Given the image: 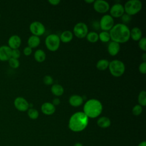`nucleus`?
<instances>
[{
  "label": "nucleus",
  "mask_w": 146,
  "mask_h": 146,
  "mask_svg": "<svg viewBox=\"0 0 146 146\" xmlns=\"http://www.w3.org/2000/svg\"><path fill=\"white\" fill-rule=\"evenodd\" d=\"M109 33L112 41L119 44L128 42L130 38V30L126 25L123 23L114 25Z\"/></svg>",
  "instance_id": "obj_1"
},
{
  "label": "nucleus",
  "mask_w": 146,
  "mask_h": 146,
  "mask_svg": "<svg viewBox=\"0 0 146 146\" xmlns=\"http://www.w3.org/2000/svg\"><path fill=\"white\" fill-rule=\"evenodd\" d=\"M88 124V117L83 112L79 111L73 113L68 121V127L73 132L84 130Z\"/></svg>",
  "instance_id": "obj_2"
},
{
  "label": "nucleus",
  "mask_w": 146,
  "mask_h": 146,
  "mask_svg": "<svg viewBox=\"0 0 146 146\" xmlns=\"http://www.w3.org/2000/svg\"><path fill=\"white\" fill-rule=\"evenodd\" d=\"M103 111V105L98 99H90L84 103L83 112L89 118H95L99 116Z\"/></svg>",
  "instance_id": "obj_3"
},
{
  "label": "nucleus",
  "mask_w": 146,
  "mask_h": 146,
  "mask_svg": "<svg viewBox=\"0 0 146 146\" xmlns=\"http://www.w3.org/2000/svg\"><path fill=\"white\" fill-rule=\"evenodd\" d=\"M108 69L112 75L115 77H120L124 73L125 66L122 61L115 59L110 62Z\"/></svg>",
  "instance_id": "obj_4"
},
{
  "label": "nucleus",
  "mask_w": 146,
  "mask_h": 146,
  "mask_svg": "<svg viewBox=\"0 0 146 146\" xmlns=\"http://www.w3.org/2000/svg\"><path fill=\"white\" fill-rule=\"evenodd\" d=\"M124 9L125 14L131 16L137 14L142 9V2L139 0H129L124 4Z\"/></svg>",
  "instance_id": "obj_5"
},
{
  "label": "nucleus",
  "mask_w": 146,
  "mask_h": 146,
  "mask_svg": "<svg viewBox=\"0 0 146 146\" xmlns=\"http://www.w3.org/2000/svg\"><path fill=\"white\" fill-rule=\"evenodd\" d=\"M60 44L59 36L55 34H51L47 35L45 39V44L47 48L50 51H56Z\"/></svg>",
  "instance_id": "obj_6"
},
{
  "label": "nucleus",
  "mask_w": 146,
  "mask_h": 146,
  "mask_svg": "<svg viewBox=\"0 0 146 146\" xmlns=\"http://www.w3.org/2000/svg\"><path fill=\"white\" fill-rule=\"evenodd\" d=\"M88 33V27L84 22H78L74 27L73 33L78 38H85Z\"/></svg>",
  "instance_id": "obj_7"
},
{
  "label": "nucleus",
  "mask_w": 146,
  "mask_h": 146,
  "mask_svg": "<svg viewBox=\"0 0 146 146\" xmlns=\"http://www.w3.org/2000/svg\"><path fill=\"white\" fill-rule=\"evenodd\" d=\"M114 26L113 18L108 14L103 15L99 22V26L103 31H108L110 30Z\"/></svg>",
  "instance_id": "obj_8"
},
{
  "label": "nucleus",
  "mask_w": 146,
  "mask_h": 146,
  "mask_svg": "<svg viewBox=\"0 0 146 146\" xmlns=\"http://www.w3.org/2000/svg\"><path fill=\"white\" fill-rule=\"evenodd\" d=\"M29 29L33 35L39 36L44 34L46 31L44 25L39 21H34L30 25Z\"/></svg>",
  "instance_id": "obj_9"
},
{
  "label": "nucleus",
  "mask_w": 146,
  "mask_h": 146,
  "mask_svg": "<svg viewBox=\"0 0 146 146\" xmlns=\"http://www.w3.org/2000/svg\"><path fill=\"white\" fill-rule=\"evenodd\" d=\"M94 9L98 13H105L110 10V4L103 0H96L93 3Z\"/></svg>",
  "instance_id": "obj_10"
},
{
  "label": "nucleus",
  "mask_w": 146,
  "mask_h": 146,
  "mask_svg": "<svg viewBox=\"0 0 146 146\" xmlns=\"http://www.w3.org/2000/svg\"><path fill=\"white\" fill-rule=\"evenodd\" d=\"M14 105L15 108L21 112H25L29 110L30 104L27 100L23 97H17L14 101Z\"/></svg>",
  "instance_id": "obj_11"
},
{
  "label": "nucleus",
  "mask_w": 146,
  "mask_h": 146,
  "mask_svg": "<svg viewBox=\"0 0 146 146\" xmlns=\"http://www.w3.org/2000/svg\"><path fill=\"white\" fill-rule=\"evenodd\" d=\"M110 13L113 18L121 17L124 14V6L120 3H115L110 8Z\"/></svg>",
  "instance_id": "obj_12"
},
{
  "label": "nucleus",
  "mask_w": 146,
  "mask_h": 146,
  "mask_svg": "<svg viewBox=\"0 0 146 146\" xmlns=\"http://www.w3.org/2000/svg\"><path fill=\"white\" fill-rule=\"evenodd\" d=\"M12 50L8 46L0 47V60L2 62L8 61L11 58Z\"/></svg>",
  "instance_id": "obj_13"
},
{
  "label": "nucleus",
  "mask_w": 146,
  "mask_h": 146,
  "mask_svg": "<svg viewBox=\"0 0 146 146\" xmlns=\"http://www.w3.org/2000/svg\"><path fill=\"white\" fill-rule=\"evenodd\" d=\"M21 39L17 35H11L8 40V46L11 49H18L21 44Z\"/></svg>",
  "instance_id": "obj_14"
},
{
  "label": "nucleus",
  "mask_w": 146,
  "mask_h": 146,
  "mask_svg": "<svg viewBox=\"0 0 146 146\" xmlns=\"http://www.w3.org/2000/svg\"><path fill=\"white\" fill-rule=\"evenodd\" d=\"M41 111L46 115H51L55 112V106L50 102H45L41 106Z\"/></svg>",
  "instance_id": "obj_15"
},
{
  "label": "nucleus",
  "mask_w": 146,
  "mask_h": 146,
  "mask_svg": "<svg viewBox=\"0 0 146 146\" xmlns=\"http://www.w3.org/2000/svg\"><path fill=\"white\" fill-rule=\"evenodd\" d=\"M120 49V44L113 41L110 42L107 47L108 52L111 56L116 55L119 53Z\"/></svg>",
  "instance_id": "obj_16"
},
{
  "label": "nucleus",
  "mask_w": 146,
  "mask_h": 146,
  "mask_svg": "<svg viewBox=\"0 0 146 146\" xmlns=\"http://www.w3.org/2000/svg\"><path fill=\"white\" fill-rule=\"evenodd\" d=\"M68 102L71 106L77 107L80 106L83 104V99L80 95L75 94L71 95L70 97L68 99Z\"/></svg>",
  "instance_id": "obj_17"
},
{
  "label": "nucleus",
  "mask_w": 146,
  "mask_h": 146,
  "mask_svg": "<svg viewBox=\"0 0 146 146\" xmlns=\"http://www.w3.org/2000/svg\"><path fill=\"white\" fill-rule=\"evenodd\" d=\"M142 31L140 28L135 27L130 30V38L135 41H139L142 37Z\"/></svg>",
  "instance_id": "obj_18"
},
{
  "label": "nucleus",
  "mask_w": 146,
  "mask_h": 146,
  "mask_svg": "<svg viewBox=\"0 0 146 146\" xmlns=\"http://www.w3.org/2000/svg\"><path fill=\"white\" fill-rule=\"evenodd\" d=\"M60 40L63 43H68L73 39V33L70 30H65L63 31L60 36Z\"/></svg>",
  "instance_id": "obj_19"
},
{
  "label": "nucleus",
  "mask_w": 146,
  "mask_h": 146,
  "mask_svg": "<svg viewBox=\"0 0 146 146\" xmlns=\"http://www.w3.org/2000/svg\"><path fill=\"white\" fill-rule=\"evenodd\" d=\"M40 42V40L39 36H35V35H31L28 40H27V44L28 46L31 47V48H36L37 47Z\"/></svg>",
  "instance_id": "obj_20"
},
{
  "label": "nucleus",
  "mask_w": 146,
  "mask_h": 146,
  "mask_svg": "<svg viewBox=\"0 0 146 146\" xmlns=\"http://www.w3.org/2000/svg\"><path fill=\"white\" fill-rule=\"evenodd\" d=\"M51 91L53 95L56 96H62L64 93V88L59 84H53L51 87Z\"/></svg>",
  "instance_id": "obj_21"
},
{
  "label": "nucleus",
  "mask_w": 146,
  "mask_h": 146,
  "mask_svg": "<svg viewBox=\"0 0 146 146\" xmlns=\"http://www.w3.org/2000/svg\"><path fill=\"white\" fill-rule=\"evenodd\" d=\"M97 124L101 128H106L110 126L111 120L108 117L102 116L99 117L97 120Z\"/></svg>",
  "instance_id": "obj_22"
},
{
  "label": "nucleus",
  "mask_w": 146,
  "mask_h": 146,
  "mask_svg": "<svg viewBox=\"0 0 146 146\" xmlns=\"http://www.w3.org/2000/svg\"><path fill=\"white\" fill-rule=\"evenodd\" d=\"M34 59L38 62H43L45 60L46 58V55L45 52L41 49H38L36 50L34 52Z\"/></svg>",
  "instance_id": "obj_23"
},
{
  "label": "nucleus",
  "mask_w": 146,
  "mask_h": 146,
  "mask_svg": "<svg viewBox=\"0 0 146 146\" xmlns=\"http://www.w3.org/2000/svg\"><path fill=\"white\" fill-rule=\"evenodd\" d=\"M110 62L105 59H102L98 61L96 64V68L100 71L106 70L108 68Z\"/></svg>",
  "instance_id": "obj_24"
},
{
  "label": "nucleus",
  "mask_w": 146,
  "mask_h": 146,
  "mask_svg": "<svg viewBox=\"0 0 146 146\" xmlns=\"http://www.w3.org/2000/svg\"><path fill=\"white\" fill-rule=\"evenodd\" d=\"M86 37L87 40L91 43H95L99 40L98 34L95 31H91L88 33Z\"/></svg>",
  "instance_id": "obj_25"
},
{
  "label": "nucleus",
  "mask_w": 146,
  "mask_h": 146,
  "mask_svg": "<svg viewBox=\"0 0 146 146\" xmlns=\"http://www.w3.org/2000/svg\"><path fill=\"white\" fill-rule=\"evenodd\" d=\"M99 39L103 43H107L110 41L111 39L110 33L108 31H102L100 32L99 34Z\"/></svg>",
  "instance_id": "obj_26"
},
{
  "label": "nucleus",
  "mask_w": 146,
  "mask_h": 146,
  "mask_svg": "<svg viewBox=\"0 0 146 146\" xmlns=\"http://www.w3.org/2000/svg\"><path fill=\"white\" fill-rule=\"evenodd\" d=\"M139 104L141 107H144L146 105V92L144 90L140 91L138 95Z\"/></svg>",
  "instance_id": "obj_27"
},
{
  "label": "nucleus",
  "mask_w": 146,
  "mask_h": 146,
  "mask_svg": "<svg viewBox=\"0 0 146 146\" xmlns=\"http://www.w3.org/2000/svg\"><path fill=\"white\" fill-rule=\"evenodd\" d=\"M28 116L33 120L36 119L39 116V112L35 108H30L27 110Z\"/></svg>",
  "instance_id": "obj_28"
},
{
  "label": "nucleus",
  "mask_w": 146,
  "mask_h": 146,
  "mask_svg": "<svg viewBox=\"0 0 146 146\" xmlns=\"http://www.w3.org/2000/svg\"><path fill=\"white\" fill-rule=\"evenodd\" d=\"M8 62H9V66L13 68H17L19 66V64H20V63H19V61L18 60V59H15L13 58H10V59L8 60Z\"/></svg>",
  "instance_id": "obj_29"
},
{
  "label": "nucleus",
  "mask_w": 146,
  "mask_h": 146,
  "mask_svg": "<svg viewBox=\"0 0 146 146\" xmlns=\"http://www.w3.org/2000/svg\"><path fill=\"white\" fill-rule=\"evenodd\" d=\"M143 111V107H141L139 104L135 105L132 110V113L135 116H139L140 115Z\"/></svg>",
  "instance_id": "obj_30"
},
{
  "label": "nucleus",
  "mask_w": 146,
  "mask_h": 146,
  "mask_svg": "<svg viewBox=\"0 0 146 146\" xmlns=\"http://www.w3.org/2000/svg\"><path fill=\"white\" fill-rule=\"evenodd\" d=\"M139 48L144 51H146V38L145 37L141 38L139 40Z\"/></svg>",
  "instance_id": "obj_31"
},
{
  "label": "nucleus",
  "mask_w": 146,
  "mask_h": 146,
  "mask_svg": "<svg viewBox=\"0 0 146 146\" xmlns=\"http://www.w3.org/2000/svg\"><path fill=\"white\" fill-rule=\"evenodd\" d=\"M43 83L46 85H51L53 83V78L50 75H46L43 78Z\"/></svg>",
  "instance_id": "obj_32"
},
{
  "label": "nucleus",
  "mask_w": 146,
  "mask_h": 146,
  "mask_svg": "<svg viewBox=\"0 0 146 146\" xmlns=\"http://www.w3.org/2000/svg\"><path fill=\"white\" fill-rule=\"evenodd\" d=\"M121 21L123 22V24L127 23H129L131 20V16L127 14H124L121 17Z\"/></svg>",
  "instance_id": "obj_33"
},
{
  "label": "nucleus",
  "mask_w": 146,
  "mask_h": 146,
  "mask_svg": "<svg viewBox=\"0 0 146 146\" xmlns=\"http://www.w3.org/2000/svg\"><path fill=\"white\" fill-rule=\"evenodd\" d=\"M21 56V52L18 49H14L11 51V58L18 59Z\"/></svg>",
  "instance_id": "obj_34"
},
{
  "label": "nucleus",
  "mask_w": 146,
  "mask_h": 146,
  "mask_svg": "<svg viewBox=\"0 0 146 146\" xmlns=\"http://www.w3.org/2000/svg\"><path fill=\"white\" fill-rule=\"evenodd\" d=\"M139 70L140 73L145 74L146 73V62H143L139 66Z\"/></svg>",
  "instance_id": "obj_35"
},
{
  "label": "nucleus",
  "mask_w": 146,
  "mask_h": 146,
  "mask_svg": "<svg viewBox=\"0 0 146 146\" xmlns=\"http://www.w3.org/2000/svg\"><path fill=\"white\" fill-rule=\"evenodd\" d=\"M32 48L29 46H27L23 49V54L26 56H29L32 53Z\"/></svg>",
  "instance_id": "obj_36"
},
{
  "label": "nucleus",
  "mask_w": 146,
  "mask_h": 146,
  "mask_svg": "<svg viewBox=\"0 0 146 146\" xmlns=\"http://www.w3.org/2000/svg\"><path fill=\"white\" fill-rule=\"evenodd\" d=\"M48 2L51 5L56 6V5H58L60 2V1H59V0H49Z\"/></svg>",
  "instance_id": "obj_37"
},
{
  "label": "nucleus",
  "mask_w": 146,
  "mask_h": 146,
  "mask_svg": "<svg viewBox=\"0 0 146 146\" xmlns=\"http://www.w3.org/2000/svg\"><path fill=\"white\" fill-rule=\"evenodd\" d=\"M60 100H59V99H58V98H55V99H53V101H52V104L54 105V106H58V105H59V104H60Z\"/></svg>",
  "instance_id": "obj_38"
},
{
  "label": "nucleus",
  "mask_w": 146,
  "mask_h": 146,
  "mask_svg": "<svg viewBox=\"0 0 146 146\" xmlns=\"http://www.w3.org/2000/svg\"><path fill=\"white\" fill-rule=\"evenodd\" d=\"M138 146H146V142L145 141H142L138 145Z\"/></svg>",
  "instance_id": "obj_39"
},
{
  "label": "nucleus",
  "mask_w": 146,
  "mask_h": 146,
  "mask_svg": "<svg viewBox=\"0 0 146 146\" xmlns=\"http://www.w3.org/2000/svg\"><path fill=\"white\" fill-rule=\"evenodd\" d=\"M94 0H85L84 2L87 3H94Z\"/></svg>",
  "instance_id": "obj_40"
},
{
  "label": "nucleus",
  "mask_w": 146,
  "mask_h": 146,
  "mask_svg": "<svg viewBox=\"0 0 146 146\" xmlns=\"http://www.w3.org/2000/svg\"><path fill=\"white\" fill-rule=\"evenodd\" d=\"M142 59H143V62H145L146 60V54L145 53H144L141 56Z\"/></svg>",
  "instance_id": "obj_41"
},
{
  "label": "nucleus",
  "mask_w": 146,
  "mask_h": 146,
  "mask_svg": "<svg viewBox=\"0 0 146 146\" xmlns=\"http://www.w3.org/2000/svg\"><path fill=\"white\" fill-rule=\"evenodd\" d=\"M74 146H83V145L80 143H76L74 144Z\"/></svg>",
  "instance_id": "obj_42"
},
{
  "label": "nucleus",
  "mask_w": 146,
  "mask_h": 146,
  "mask_svg": "<svg viewBox=\"0 0 146 146\" xmlns=\"http://www.w3.org/2000/svg\"><path fill=\"white\" fill-rule=\"evenodd\" d=\"M0 18H1V14H0Z\"/></svg>",
  "instance_id": "obj_43"
}]
</instances>
